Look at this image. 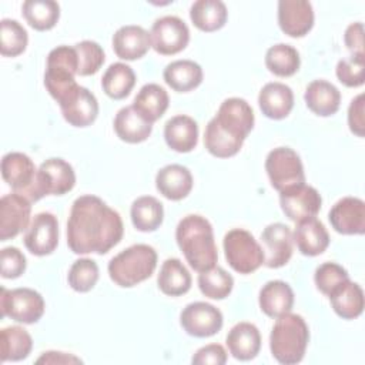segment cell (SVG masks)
<instances>
[{
  "label": "cell",
  "instance_id": "obj_1",
  "mask_svg": "<svg viewBox=\"0 0 365 365\" xmlns=\"http://www.w3.org/2000/svg\"><path fill=\"white\" fill-rule=\"evenodd\" d=\"M123 234L120 214L101 198L87 194L74 200L67 221V245L74 254H107Z\"/></svg>",
  "mask_w": 365,
  "mask_h": 365
},
{
  "label": "cell",
  "instance_id": "obj_2",
  "mask_svg": "<svg viewBox=\"0 0 365 365\" xmlns=\"http://www.w3.org/2000/svg\"><path fill=\"white\" fill-rule=\"evenodd\" d=\"M254 121V111L244 98L230 97L224 100L205 127V148L218 158L235 155L252 130Z\"/></svg>",
  "mask_w": 365,
  "mask_h": 365
},
{
  "label": "cell",
  "instance_id": "obj_3",
  "mask_svg": "<svg viewBox=\"0 0 365 365\" xmlns=\"http://www.w3.org/2000/svg\"><path fill=\"white\" fill-rule=\"evenodd\" d=\"M175 240L194 271L202 272L215 267L218 252L212 225L205 217L198 214L182 217L175 230Z\"/></svg>",
  "mask_w": 365,
  "mask_h": 365
},
{
  "label": "cell",
  "instance_id": "obj_4",
  "mask_svg": "<svg viewBox=\"0 0 365 365\" xmlns=\"http://www.w3.org/2000/svg\"><path fill=\"white\" fill-rule=\"evenodd\" d=\"M309 341V329L305 319L292 312L277 318L269 334V349L272 356L284 365L302 361Z\"/></svg>",
  "mask_w": 365,
  "mask_h": 365
},
{
  "label": "cell",
  "instance_id": "obj_5",
  "mask_svg": "<svg viewBox=\"0 0 365 365\" xmlns=\"http://www.w3.org/2000/svg\"><path fill=\"white\" fill-rule=\"evenodd\" d=\"M157 267V252L151 245L134 244L108 262V275L114 284L131 288L148 279Z\"/></svg>",
  "mask_w": 365,
  "mask_h": 365
},
{
  "label": "cell",
  "instance_id": "obj_6",
  "mask_svg": "<svg viewBox=\"0 0 365 365\" xmlns=\"http://www.w3.org/2000/svg\"><path fill=\"white\" fill-rule=\"evenodd\" d=\"M78 73V57L74 46H57L47 56L44 86L48 94L60 103L78 84L76 74Z\"/></svg>",
  "mask_w": 365,
  "mask_h": 365
},
{
  "label": "cell",
  "instance_id": "obj_7",
  "mask_svg": "<svg viewBox=\"0 0 365 365\" xmlns=\"http://www.w3.org/2000/svg\"><path fill=\"white\" fill-rule=\"evenodd\" d=\"M74 185L76 173L71 164L63 158H48L40 164L33 184L21 195L36 202L44 195H63Z\"/></svg>",
  "mask_w": 365,
  "mask_h": 365
},
{
  "label": "cell",
  "instance_id": "obj_8",
  "mask_svg": "<svg viewBox=\"0 0 365 365\" xmlns=\"http://www.w3.org/2000/svg\"><path fill=\"white\" fill-rule=\"evenodd\" d=\"M224 254L230 267L240 274H251L264 264L262 247L247 230L234 228L224 235Z\"/></svg>",
  "mask_w": 365,
  "mask_h": 365
},
{
  "label": "cell",
  "instance_id": "obj_9",
  "mask_svg": "<svg viewBox=\"0 0 365 365\" xmlns=\"http://www.w3.org/2000/svg\"><path fill=\"white\" fill-rule=\"evenodd\" d=\"M265 171L271 185L279 192L305 184L302 161L289 147H277L271 150L265 160Z\"/></svg>",
  "mask_w": 365,
  "mask_h": 365
},
{
  "label": "cell",
  "instance_id": "obj_10",
  "mask_svg": "<svg viewBox=\"0 0 365 365\" xmlns=\"http://www.w3.org/2000/svg\"><path fill=\"white\" fill-rule=\"evenodd\" d=\"M1 315L16 322L34 324L44 314V299L41 294L31 288H1L0 294Z\"/></svg>",
  "mask_w": 365,
  "mask_h": 365
},
{
  "label": "cell",
  "instance_id": "obj_11",
  "mask_svg": "<svg viewBox=\"0 0 365 365\" xmlns=\"http://www.w3.org/2000/svg\"><path fill=\"white\" fill-rule=\"evenodd\" d=\"M151 47L163 54L173 56L182 51L190 41L188 26L177 16H164L153 23Z\"/></svg>",
  "mask_w": 365,
  "mask_h": 365
},
{
  "label": "cell",
  "instance_id": "obj_12",
  "mask_svg": "<svg viewBox=\"0 0 365 365\" xmlns=\"http://www.w3.org/2000/svg\"><path fill=\"white\" fill-rule=\"evenodd\" d=\"M182 329L197 338H208L215 335L224 324L221 311L212 304L197 301L188 304L180 315Z\"/></svg>",
  "mask_w": 365,
  "mask_h": 365
},
{
  "label": "cell",
  "instance_id": "obj_13",
  "mask_svg": "<svg viewBox=\"0 0 365 365\" xmlns=\"http://www.w3.org/2000/svg\"><path fill=\"white\" fill-rule=\"evenodd\" d=\"M281 210L294 222L315 217L322 204L319 192L307 184H301L279 192Z\"/></svg>",
  "mask_w": 365,
  "mask_h": 365
},
{
  "label": "cell",
  "instance_id": "obj_14",
  "mask_svg": "<svg viewBox=\"0 0 365 365\" xmlns=\"http://www.w3.org/2000/svg\"><path fill=\"white\" fill-rule=\"evenodd\" d=\"M31 201L19 192H11L0 200V241L17 237L29 228Z\"/></svg>",
  "mask_w": 365,
  "mask_h": 365
},
{
  "label": "cell",
  "instance_id": "obj_15",
  "mask_svg": "<svg viewBox=\"0 0 365 365\" xmlns=\"http://www.w3.org/2000/svg\"><path fill=\"white\" fill-rule=\"evenodd\" d=\"M264 251V264L268 268L284 267L292 257L294 238L292 231L282 222H272L261 232Z\"/></svg>",
  "mask_w": 365,
  "mask_h": 365
},
{
  "label": "cell",
  "instance_id": "obj_16",
  "mask_svg": "<svg viewBox=\"0 0 365 365\" xmlns=\"http://www.w3.org/2000/svg\"><path fill=\"white\" fill-rule=\"evenodd\" d=\"M23 240L33 255H50L58 244L57 217L51 212H38L30 222Z\"/></svg>",
  "mask_w": 365,
  "mask_h": 365
},
{
  "label": "cell",
  "instance_id": "obj_17",
  "mask_svg": "<svg viewBox=\"0 0 365 365\" xmlns=\"http://www.w3.org/2000/svg\"><path fill=\"white\" fill-rule=\"evenodd\" d=\"M64 120L73 127H88L98 115V101L86 87L77 86L60 103Z\"/></svg>",
  "mask_w": 365,
  "mask_h": 365
},
{
  "label": "cell",
  "instance_id": "obj_18",
  "mask_svg": "<svg viewBox=\"0 0 365 365\" xmlns=\"http://www.w3.org/2000/svg\"><path fill=\"white\" fill-rule=\"evenodd\" d=\"M328 220L339 234L362 235L365 232V202L356 197H344L334 204Z\"/></svg>",
  "mask_w": 365,
  "mask_h": 365
},
{
  "label": "cell",
  "instance_id": "obj_19",
  "mask_svg": "<svg viewBox=\"0 0 365 365\" xmlns=\"http://www.w3.org/2000/svg\"><path fill=\"white\" fill-rule=\"evenodd\" d=\"M278 24L289 37H304L314 26V9L307 0L278 1Z\"/></svg>",
  "mask_w": 365,
  "mask_h": 365
},
{
  "label": "cell",
  "instance_id": "obj_20",
  "mask_svg": "<svg viewBox=\"0 0 365 365\" xmlns=\"http://www.w3.org/2000/svg\"><path fill=\"white\" fill-rule=\"evenodd\" d=\"M151 47L150 33L137 24L120 27L113 36V50L121 60L141 58Z\"/></svg>",
  "mask_w": 365,
  "mask_h": 365
},
{
  "label": "cell",
  "instance_id": "obj_21",
  "mask_svg": "<svg viewBox=\"0 0 365 365\" xmlns=\"http://www.w3.org/2000/svg\"><path fill=\"white\" fill-rule=\"evenodd\" d=\"M36 173L34 163L23 153L11 151L1 158L3 180L14 190V192L23 194L33 184Z\"/></svg>",
  "mask_w": 365,
  "mask_h": 365
},
{
  "label": "cell",
  "instance_id": "obj_22",
  "mask_svg": "<svg viewBox=\"0 0 365 365\" xmlns=\"http://www.w3.org/2000/svg\"><path fill=\"white\" fill-rule=\"evenodd\" d=\"M258 106L265 117L282 120L294 107V93L284 83H267L258 94Z\"/></svg>",
  "mask_w": 365,
  "mask_h": 365
},
{
  "label": "cell",
  "instance_id": "obj_23",
  "mask_svg": "<svg viewBox=\"0 0 365 365\" xmlns=\"http://www.w3.org/2000/svg\"><path fill=\"white\" fill-rule=\"evenodd\" d=\"M292 238L299 252L307 257L319 255L329 245L328 231L325 225L315 217L297 222Z\"/></svg>",
  "mask_w": 365,
  "mask_h": 365
},
{
  "label": "cell",
  "instance_id": "obj_24",
  "mask_svg": "<svg viewBox=\"0 0 365 365\" xmlns=\"http://www.w3.org/2000/svg\"><path fill=\"white\" fill-rule=\"evenodd\" d=\"M155 187L165 198L180 201L192 190V175L190 170L180 164H168L155 175Z\"/></svg>",
  "mask_w": 365,
  "mask_h": 365
},
{
  "label": "cell",
  "instance_id": "obj_25",
  "mask_svg": "<svg viewBox=\"0 0 365 365\" xmlns=\"http://www.w3.org/2000/svg\"><path fill=\"white\" fill-rule=\"evenodd\" d=\"M227 346L230 354L240 361L255 358L261 348V334L251 322H238L227 334Z\"/></svg>",
  "mask_w": 365,
  "mask_h": 365
},
{
  "label": "cell",
  "instance_id": "obj_26",
  "mask_svg": "<svg viewBox=\"0 0 365 365\" xmlns=\"http://www.w3.org/2000/svg\"><path fill=\"white\" fill-rule=\"evenodd\" d=\"M164 138L171 150L190 153L198 143V125L190 115H174L164 125Z\"/></svg>",
  "mask_w": 365,
  "mask_h": 365
},
{
  "label": "cell",
  "instance_id": "obj_27",
  "mask_svg": "<svg viewBox=\"0 0 365 365\" xmlns=\"http://www.w3.org/2000/svg\"><path fill=\"white\" fill-rule=\"evenodd\" d=\"M307 107L317 115L329 117L335 114L341 104L339 90L327 80L311 81L304 94Z\"/></svg>",
  "mask_w": 365,
  "mask_h": 365
},
{
  "label": "cell",
  "instance_id": "obj_28",
  "mask_svg": "<svg viewBox=\"0 0 365 365\" xmlns=\"http://www.w3.org/2000/svg\"><path fill=\"white\" fill-rule=\"evenodd\" d=\"M261 311L269 318H278L291 312L294 305L292 288L281 279L268 281L259 291L258 297Z\"/></svg>",
  "mask_w": 365,
  "mask_h": 365
},
{
  "label": "cell",
  "instance_id": "obj_29",
  "mask_svg": "<svg viewBox=\"0 0 365 365\" xmlns=\"http://www.w3.org/2000/svg\"><path fill=\"white\" fill-rule=\"evenodd\" d=\"M114 131L125 143L137 144L145 141L153 131V124L145 121L133 106L123 107L114 117Z\"/></svg>",
  "mask_w": 365,
  "mask_h": 365
},
{
  "label": "cell",
  "instance_id": "obj_30",
  "mask_svg": "<svg viewBox=\"0 0 365 365\" xmlns=\"http://www.w3.org/2000/svg\"><path fill=\"white\" fill-rule=\"evenodd\" d=\"M168 103L167 91L155 83H148L140 88L131 106L145 121L153 124L164 115Z\"/></svg>",
  "mask_w": 365,
  "mask_h": 365
},
{
  "label": "cell",
  "instance_id": "obj_31",
  "mask_svg": "<svg viewBox=\"0 0 365 365\" xmlns=\"http://www.w3.org/2000/svg\"><path fill=\"white\" fill-rule=\"evenodd\" d=\"M163 77L174 91L188 93L201 84L202 68L192 60H175L167 64Z\"/></svg>",
  "mask_w": 365,
  "mask_h": 365
},
{
  "label": "cell",
  "instance_id": "obj_32",
  "mask_svg": "<svg viewBox=\"0 0 365 365\" xmlns=\"http://www.w3.org/2000/svg\"><path fill=\"white\" fill-rule=\"evenodd\" d=\"M328 297L335 314L344 319H355L364 311V292L356 282L348 279Z\"/></svg>",
  "mask_w": 365,
  "mask_h": 365
},
{
  "label": "cell",
  "instance_id": "obj_33",
  "mask_svg": "<svg viewBox=\"0 0 365 365\" xmlns=\"http://www.w3.org/2000/svg\"><path fill=\"white\" fill-rule=\"evenodd\" d=\"M228 11L221 0H197L190 9L192 24L205 33L217 31L227 23Z\"/></svg>",
  "mask_w": 365,
  "mask_h": 365
},
{
  "label": "cell",
  "instance_id": "obj_34",
  "mask_svg": "<svg viewBox=\"0 0 365 365\" xmlns=\"http://www.w3.org/2000/svg\"><path fill=\"white\" fill-rule=\"evenodd\" d=\"M157 284L163 294L178 297L190 291L191 274L178 258H168L160 268Z\"/></svg>",
  "mask_w": 365,
  "mask_h": 365
},
{
  "label": "cell",
  "instance_id": "obj_35",
  "mask_svg": "<svg viewBox=\"0 0 365 365\" xmlns=\"http://www.w3.org/2000/svg\"><path fill=\"white\" fill-rule=\"evenodd\" d=\"M133 225L143 232L155 231L164 220L163 204L153 195H143L133 201L130 210Z\"/></svg>",
  "mask_w": 365,
  "mask_h": 365
},
{
  "label": "cell",
  "instance_id": "obj_36",
  "mask_svg": "<svg viewBox=\"0 0 365 365\" xmlns=\"http://www.w3.org/2000/svg\"><path fill=\"white\" fill-rule=\"evenodd\" d=\"M135 86L134 70L124 63L111 64L101 78V87L104 93L114 100L125 98Z\"/></svg>",
  "mask_w": 365,
  "mask_h": 365
},
{
  "label": "cell",
  "instance_id": "obj_37",
  "mask_svg": "<svg viewBox=\"0 0 365 365\" xmlns=\"http://www.w3.org/2000/svg\"><path fill=\"white\" fill-rule=\"evenodd\" d=\"M21 11L26 21L38 31L53 29L60 19V6L53 0H26Z\"/></svg>",
  "mask_w": 365,
  "mask_h": 365
},
{
  "label": "cell",
  "instance_id": "obj_38",
  "mask_svg": "<svg viewBox=\"0 0 365 365\" xmlns=\"http://www.w3.org/2000/svg\"><path fill=\"white\" fill-rule=\"evenodd\" d=\"M1 361H21L29 356L33 348L30 334L17 325L3 328L0 332Z\"/></svg>",
  "mask_w": 365,
  "mask_h": 365
},
{
  "label": "cell",
  "instance_id": "obj_39",
  "mask_svg": "<svg viewBox=\"0 0 365 365\" xmlns=\"http://www.w3.org/2000/svg\"><path fill=\"white\" fill-rule=\"evenodd\" d=\"M301 58L295 47L284 43L271 46L265 53L267 68L278 77L294 76L299 70Z\"/></svg>",
  "mask_w": 365,
  "mask_h": 365
},
{
  "label": "cell",
  "instance_id": "obj_40",
  "mask_svg": "<svg viewBox=\"0 0 365 365\" xmlns=\"http://www.w3.org/2000/svg\"><path fill=\"white\" fill-rule=\"evenodd\" d=\"M234 287V278L221 267H212L198 275L200 291L211 299L227 298Z\"/></svg>",
  "mask_w": 365,
  "mask_h": 365
},
{
  "label": "cell",
  "instance_id": "obj_41",
  "mask_svg": "<svg viewBox=\"0 0 365 365\" xmlns=\"http://www.w3.org/2000/svg\"><path fill=\"white\" fill-rule=\"evenodd\" d=\"M29 43L26 29L11 19H3L0 21V53L4 57L20 56Z\"/></svg>",
  "mask_w": 365,
  "mask_h": 365
},
{
  "label": "cell",
  "instance_id": "obj_42",
  "mask_svg": "<svg viewBox=\"0 0 365 365\" xmlns=\"http://www.w3.org/2000/svg\"><path fill=\"white\" fill-rule=\"evenodd\" d=\"M68 285L77 292H88L98 281V265L94 259L80 258L68 271Z\"/></svg>",
  "mask_w": 365,
  "mask_h": 365
},
{
  "label": "cell",
  "instance_id": "obj_43",
  "mask_svg": "<svg viewBox=\"0 0 365 365\" xmlns=\"http://www.w3.org/2000/svg\"><path fill=\"white\" fill-rule=\"evenodd\" d=\"M78 57V76L96 74L103 66L106 56L101 46L93 40H83L74 44Z\"/></svg>",
  "mask_w": 365,
  "mask_h": 365
},
{
  "label": "cell",
  "instance_id": "obj_44",
  "mask_svg": "<svg viewBox=\"0 0 365 365\" xmlns=\"http://www.w3.org/2000/svg\"><path fill=\"white\" fill-rule=\"evenodd\" d=\"M348 279H349L348 271L336 262L321 264L319 267H317L315 275H314L317 288L327 297Z\"/></svg>",
  "mask_w": 365,
  "mask_h": 365
},
{
  "label": "cell",
  "instance_id": "obj_45",
  "mask_svg": "<svg viewBox=\"0 0 365 365\" xmlns=\"http://www.w3.org/2000/svg\"><path fill=\"white\" fill-rule=\"evenodd\" d=\"M365 54H351L341 58L336 64L335 73L338 80L346 87H359L365 81Z\"/></svg>",
  "mask_w": 365,
  "mask_h": 365
},
{
  "label": "cell",
  "instance_id": "obj_46",
  "mask_svg": "<svg viewBox=\"0 0 365 365\" xmlns=\"http://www.w3.org/2000/svg\"><path fill=\"white\" fill-rule=\"evenodd\" d=\"M26 257L16 247H6L0 252V274L3 278L14 279L26 271Z\"/></svg>",
  "mask_w": 365,
  "mask_h": 365
},
{
  "label": "cell",
  "instance_id": "obj_47",
  "mask_svg": "<svg viewBox=\"0 0 365 365\" xmlns=\"http://www.w3.org/2000/svg\"><path fill=\"white\" fill-rule=\"evenodd\" d=\"M195 365H224L227 362V352L220 344H210L200 348L191 358Z\"/></svg>",
  "mask_w": 365,
  "mask_h": 365
},
{
  "label": "cell",
  "instance_id": "obj_48",
  "mask_svg": "<svg viewBox=\"0 0 365 365\" xmlns=\"http://www.w3.org/2000/svg\"><path fill=\"white\" fill-rule=\"evenodd\" d=\"M364 103H365L364 94H358L355 98H352L348 107V125H349V130L358 137H364V130H365Z\"/></svg>",
  "mask_w": 365,
  "mask_h": 365
},
{
  "label": "cell",
  "instance_id": "obj_49",
  "mask_svg": "<svg viewBox=\"0 0 365 365\" xmlns=\"http://www.w3.org/2000/svg\"><path fill=\"white\" fill-rule=\"evenodd\" d=\"M344 41L352 54H364V24L361 21L351 23L344 33Z\"/></svg>",
  "mask_w": 365,
  "mask_h": 365
},
{
  "label": "cell",
  "instance_id": "obj_50",
  "mask_svg": "<svg viewBox=\"0 0 365 365\" xmlns=\"http://www.w3.org/2000/svg\"><path fill=\"white\" fill-rule=\"evenodd\" d=\"M81 362L83 361L76 355L58 352V351L43 352L36 361V364H81Z\"/></svg>",
  "mask_w": 365,
  "mask_h": 365
}]
</instances>
